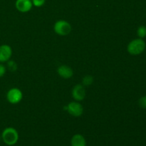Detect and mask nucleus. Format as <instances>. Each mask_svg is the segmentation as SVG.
<instances>
[{
  "mask_svg": "<svg viewBox=\"0 0 146 146\" xmlns=\"http://www.w3.org/2000/svg\"><path fill=\"white\" fill-rule=\"evenodd\" d=\"M94 81V78L91 76H86L83 78L82 84L84 86H90Z\"/></svg>",
  "mask_w": 146,
  "mask_h": 146,
  "instance_id": "f8f14e48",
  "label": "nucleus"
},
{
  "mask_svg": "<svg viewBox=\"0 0 146 146\" xmlns=\"http://www.w3.org/2000/svg\"><path fill=\"white\" fill-rule=\"evenodd\" d=\"M12 54V50L9 45L4 44L0 46V62L4 63L10 59Z\"/></svg>",
  "mask_w": 146,
  "mask_h": 146,
  "instance_id": "423d86ee",
  "label": "nucleus"
},
{
  "mask_svg": "<svg viewBox=\"0 0 146 146\" xmlns=\"http://www.w3.org/2000/svg\"><path fill=\"white\" fill-rule=\"evenodd\" d=\"M138 104H139L140 107L144 109H146V96H142L138 101Z\"/></svg>",
  "mask_w": 146,
  "mask_h": 146,
  "instance_id": "4468645a",
  "label": "nucleus"
},
{
  "mask_svg": "<svg viewBox=\"0 0 146 146\" xmlns=\"http://www.w3.org/2000/svg\"><path fill=\"white\" fill-rule=\"evenodd\" d=\"M145 46L146 44L144 40L141 38H135L128 44L127 50L130 54L136 56L142 54L145 51Z\"/></svg>",
  "mask_w": 146,
  "mask_h": 146,
  "instance_id": "f03ea898",
  "label": "nucleus"
},
{
  "mask_svg": "<svg viewBox=\"0 0 146 146\" xmlns=\"http://www.w3.org/2000/svg\"><path fill=\"white\" fill-rule=\"evenodd\" d=\"M67 111L71 115L75 117L81 116L84 112L82 105L78 102L73 101L67 106Z\"/></svg>",
  "mask_w": 146,
  "mask_h": 146,
  "instance_id": "39448f33",
  "label": "nucleus"
},
{
  "mask_svg": "<svg viewBox=\"0 0 146 146\" xmlns=\"http://www.w3.org/2000/svg\"><path fill=\"white\" fill-rule=\"evenodd\" d=\"M23 98V94L21 90L17 88H11L7 94V98L10 104H16L19 103Z\"/></svg>",
  "mask_w": 146,
  "mask_h": 146,
  "instance_id": "20e7f679",
  "label": "nucleus"
},
{
  "mask_svg": "<svg viewBox=\"0 0 146 146\" xmlns=\"http://www.w3.org/2000/svg\"><path fill=\"white\" fill-rule=\"evenodd\" d=\"M6 73V68L4 65L0 64V77H2Z\"/></svg>",
  "mask_w": 146,
  "mask_h": 146,
  "instance_id": "dca6fc26",
  "label": "nucleus"
},
{
  "mask_svg": "<svg viewBox=\"0 0 146 146\" xmlns=\"http://www.w3.org/2000/svg\"><path fill=\"white\" fill-rule=\"evenodd\" d=\"M72 96L76 101H83L86 96V91L84 86L81 84L76 85L72 90Z\"/></svg>",
  "mask_w": 146,
  "mask_h": 146,
  "instance_id": "0eeeda50",
  "label": "nucleus"
},
{
  "mask_svg": "<svg viewBox=\"0 0 146 146\" xmlns=\"http://www.w3.org/2000/svg\"><path fill=\"white\" fill-rule=\"evenodd\" d=\"M16 8L21 12H27L32 8L31 0H17L16 1Z\"/></svg>",
  "mask_w": 146,
  "mask_h": 146,
  "instance_id": "6e6552de",
  "label": "nucleus"
},
{
  "mask_svg": "<svg viewBox=\"0 0 146 146\" xmlns=\"http://www.w3.org/2000/svg\"><path fill=\"white\" fill-rule=\"evenodd\" d=\"M7 67H8L9 70L12 72L15 71L17 68V65L14 61H9V60L8 63H7Z\"/></svg>",
  "mask_w": 146,
  "mask_h": 146,
  "instance_id": "ddd939ff",
  "label": "nucleus"
},
{
  "mask_svg": "<svg viewBox=\"0 0 146 146\" xmlns=\"http://www.w3.org/2000/svg\"><path fill=\"white\" fill-rule=\"evenodd\" d=\"M1 138L4 143L8 145H14L19 140V133L14 128H7L4 130L1 134Z\"/></svg>",
  "mask_w": 146,
  "mask_h": 146,
  "instance_id": "f257e3e1",
  "label": "nucleus"
},
{
  "mask_svg": "<svg viewBox=\"0 0 146 146\" xmlns=\"http://www.w3.org/2000/svg\"><path fill=\"white\" fill-rule=\"evenodd\" d=\"M45 1L46 0H31L33 5H34L36 7H40L44 5Z\"/></svg>",
  "mask_w": 146,
  "mask_h": 146,
  "instance_id": "2eb2a0df",
  "label": "nucleus"
},
{
  "mask_svg": "<svg viewBox=\"0 0 146 146\" xmlns=\"http://www.w3.org/2000/svg\"><path fill=\"white\" fill-rule=\"evenodd\" d=\"M137 34L141 38H143L146 37V27L141 26L137 30Z\"/></svg>",
  "mask_w": 146,
  "mask_h": 146,
  "instance_id": "9b49d317",
  "label": "nucleus"
},
{
  "mask_svg": "<svg viewBox=\"0 0 146 146\" xmlns=\"http://www.w3.org/2000/svg\"><path fill=\"white\" fill-rule=\"evenodd\" d=\"M71 146H86V142L81 134H76L72 137L71 141Z\"/></svg>",
  "mask_w": 146,
  "mask_h": 146,
  "instance_id": "9d476101",
  "label": "nucleus"
},
{
  "mask_svg": "<svg viewBox=\"0 0 146 146\" xmlns=\"http://www.w3.org/2000/svg\"><path fill=\"white\" fill-rule=\"evenodd\" d=\"M57 71H58V74H59L60 76L64 78H66V79L70 78L72 76L73 74H74L73 70L69 66L66 65H63L58 67Z\"/></svg>",
  "mask_w": 146,
  "mask_h": 146,
  "instance_id": "1a4fd4ad",
  "label": "nucleus"
},
{
  "mask_svg": "<svg viewBox=\"0 0 146 146\" xmlns=\"http://www.w3.org/2000/svg\"><path fill=\"white\" fill-rule=\"evenodd\" d=\"M54 31L61 36L68 35L71 31V26L65 20H58L55 23L54 27Z\"/></svg>",
  "mask_w": 146,
  "mask_h": 146,
  "instance_id": "7ed1b4c3",
  "label": "nucleus"
}]
</instances>
